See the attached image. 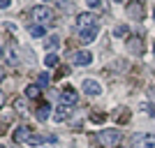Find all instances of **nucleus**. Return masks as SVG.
I'll use <instances>...</instances> for the list:
<instances>
[{
  "instance_id": "f257e3e1",
  "label": "nucleus",
  "mask_w": 155,
  "mask_h": 148,
  "mask_svg": "<svg viewBox=\"0 0 155 148\" xmlns=\"http://www.w3.org/2000/svg\"><path fill=\"white\" fill-rule=\"evenodd\" d=\"M123 134H120V130H100L97 132V141L102 148H116L120 143Z\"/></svg>"
},
{
  "instance_id": "f03ea898",
  "label": "nucleus",
  "mask_w": 155,
  "mask_h": 148,
  "mask_svg": "<svg viewBox=\"0 0 155 148\" xmlns=\"http://www.w3.org/2000/svg\"><path fill=\"white\" fill-rule=\"evenodd\" d=\"M30 16L37 21V23H51V21H53V12H51L46 5L32 7V9H30Z\"/></svg>"
},
{
  "instance_id": "7ed1b4c3",
  "label": "nucleus",
  "mask_w": 155,
  "mask_h": 148,
  "mask_svg": "<svg viewBox=\"0 0 155 148\" xmlns=\"http://www.w3.org/2000/svg\"><path fill=\"white\" fill-rule=\"evenodd\" d=\"M125 12H127V19H134V21H141L146 16V9L139 0H130L127 7H125Z\"/></svg>"
},
{
  "instance_id": "20e7f679",
  "label": "nucleus",
  "mask_w": 155,
  "mask_h": 148,
  "mask_svg": "<svg viewBox=\"0 0 155 148\" xmlns=\"http://www.w3.org/2000/svg\"><path fill=\"white\" fill-rule=\"evenodd\" d=\"M77 28H79V32L88 30V28H97V16H95V14H91V12L79 14V16H77Z\"/></svg>"
},
{
  "instance_id": "39448f33",
  "label": "nucleus",
  "mask_w": 155,
  "mask_h": 148,
  "mask_svg": "<svg viewBox=\"0 0 155 148\" xmlns=\"http://www.w3.org/2000/svg\"><path fill=\"white\" fill-rule=\"evenodd\" d=\"M132 148H155V134H134Z\"/></svg>"
},
{
  "instance_id": "423d86ee",
  "label": "nucleus",
  "mask_w": 155,
  "mask_h": 148,
  "mask_svg": "<svg viewBox=\"0 0 155 148\" xmlns=\"http://www.w3.org/2000/svg\"><path fill=\"white\" fill-rule=\"evenodd\" d=\"M60 100H63V104H67V107H72V104L79 102V93L72 86H65L63 90H60Z\"/></svg>"
},
{
  "instance_id": "0eeeda50",
  "label": "nucleus",
  "mask_w": 155,
  "mask_h": 148,
  "mask_svg": "<svg viewBox=\"0 0 155 148\" xmlns=\"http://www.w3.org/2000/svg\"><path fill=\"white\" fill-rule=\"evenodd\" d=\"M93 63V53L91 51H74L72 53V65H79V67H86V65Z\"/></svg>"
},
{
  "instance_id": "6e6552de",
  "label": "nucleus",
  "mask_w": 155,
  "mask_h": 148,
  "mask_svg": "<svg viewBox=\"0 0 155 148\" xmlns=\"http://www.w3.org/2000/svg\"><path fill=\"white\" fill-rule=\"evenodd\" d=\"M81 88H84V93L88 97H97L100 93H102V86H100V81H95V79H86Z\"/></svg>"
},
{
  "instance_id": "1a4fd4ad",
  "label": "nucleus",
  "mask_w": 155,
  "mask_h": 148,
  "mask_svg": "<svg viewBox=\"0 0 155 148\" xmlns=\"http://www.w3.org/2000/svg\"><path fill=\"white\" fill-rule=\"evenodd\" d=\"M32 139V130L26 127V125H19L14 130V141H30Z\"/></svg>"
},
{
  "instance_id": "9d476101",
  "label": "nucleus",
  "mask_w": 155,
  "mask_h": 148,
  "mask_svg": "<svg viewBox=\"0 0 155 148\" xmlns=\"http://www.w3.org/2000/svg\"><path fill=\"white\" fill-rule=\"evenodd\" d=\"M70 116H72V107L60 104L58 109H56V113H53V120H56V123H63V120H67Z\"/></svg>"
},
{
  "instance_id": "9b49d317",
  "label": "nucleus",
  "mask_w": 155,
  "mask_h": 148,
  "mask_svg": "<svg viewBox=\"0 0 155 148\" xmlns=\"http://www.w3.org/2000/svg\"><path fill=\"white\" fill-rule=\"evenodd\" d=\"M95 37H97V28H88V30H81V32H79V39H81L84 44L95 42Z\"/></svg>"
},
{
  "instance_id": "f8f14e48",
  "label": "nucleus",
  "mask_w": 155,
  "mask_h": 148,
  "mask_svg": "<svg viewBox=\"0 0 155 148\" xmlns=\"http://www.w3.org/2000/svg\"><path fill=\"white\" fill-rule=\"evenodd\" d=\"M39 95H42V88H39L37 84H30L26 88V100H37Z\"/></svg>"
},
{
  "instance_id": "ddd939ff",
  "label": "nucleus",
  "mask_w": 155,
  "mask_h": 148,
  "mask_svg": "<svg viewBox=\"0 0 155 148\" xmlns=\"http://www.w3.org/2000/svg\"><path fill=\"white\" fill-rule=\"evenodd\" d=\"M127 49L134 53H141V37H130L127 39Z\"/></svg>"
},
{
  "instance_id": "4468645a",
  "label": "nucleus",
  "mask_w": 155,
  "mask_h": 148,
  "mask_svg": "<svg viewBox=\"0 0 155 148\" xmlns=\"http://www.w3.org/2000/svg\"><path fill=\"white\" fill-rule=\"evenodd\" d=\"M28 32H30V37H44V26L32 23V26H28Z\"/></svg>"
},
{
  "instance_id": "2eb2a0df",
  "label": "nucleus",
  "mask_w": 155,
  "mask_h": 148,
  "mask_svg": "<svg viewBox=\"0 0 155 148\" xmlns=\"http://www.w3.org/2000/svg\"><path fill=\"white\" fill-rule=\"evenodd\" d=\"M49 111H51V109H49V104H42V107L37 109V120H39V123H44L46 118H49Z\"/></svg>"
},
{
  "instance_id": "dca6fc26",
  "label": "nucleus",
  "mask_w": 155,
  "mask_h": 148,
  "mask_svg": "<svg viewBox=\"0 0 155 148\" xmlns=\"http://www.w3.org/2000/svg\"><path fill=\"white\" fill-rule=\"evenodd\" d=\"M14 111H16V113H26V97L14 100Z\"/></svg>"
},
{
  "instance_id": "f3484780",
  "label": "nucleus",
  "mask_w": 155,
  "mask_h": 148,
  "mask_svg": "<svg viewBox=\"0 0 155 148\" xmlns=\"http://www.w3.org/2000/svg\"><path fill=\"white\" fill-rule=\"evenodd\" d=\"M44 65L46 67H56V65H58V56H56V53H49L44 58Z\"/></svg>"
},
{
  "instance_id": "a211bd4d",
  "label": "nucleus",
  "mask_w": 155,
  "mask_h": 148,
  "mask_svg": "<svg viewBox=\"0 0 155 148\" xmlns=\"http://www.w3.org/2000/svg\"><path fill=\"white\" fill-rule=\"evenodd\" d=\"M46 46H49V49H58V46H60V39H58V35H51V37L46 39Z\"/></svg>"
},
{
  "instance_id": "6ab92c4d",
  "label": "nucleus",
  "mask_w": 155,
  "mask_h": 148,
  "mask_svg": "<svg viewBox=\"0 0 155 148\" xmlns=\"http://www.w3.org/2000/svg\"><path fill=\"white\" fill-rule=\"evenodd\" d=\"M46 84H49V74H44V72H42V74H39V79H37V86L42 88V86H46Z\"/></svg>"
},
{
  "instance_id": "aec40b11",
  "label": "nucleus",
  "mask_w": 155,
  "mask_h": 148,
  "mask_svg": "<svg viewBox=\"0 0 155 148\" xmlns=\"http://www.w3.org/2000/svg\"><path fill=\"white\" fill-rule=\"evenodd\" d=\"M91 120H93V123H102L104 116H102V113H95V116H91Z\"/></svg>"
},
{
  "instance_id": "412c9836",
  "label": "nucleus",
  "mask_w": 155,
  "mask_h": 148,
  "mask_svg": "<svg viewBox=\"0 0 155 148\" xmlns=\"http://www.w3.org/2000/svg\"><path fill=\"white\" fill-rule=\"evenodd\" d=\"M86 5H88V7H93V9H95V7H100V0H86Z\"/></svg>"
},
{
  "instance_id": "4be33fe9",
  "label": "nucleus",
  "mask_w": 155,
  "mask_h": 148,
  "mask_svg": "<svg viewBox=\"0 0 155 148\" xmlns=\"http://www.w3.org/2000/svg\"><path fill=\"white\" fill-rule=\"evenodd\" d=\"M9 5H12V0H0V9H7Z\"/></svg>"
},
{
  "instance_id": "5701e85b",
  "label": "nucleus",
  "mask_w": 155,
  "mask_h": 148,
  "mask_svg": "<svg viewBox=\"0 0 155 148\" xmlns=\"http://www.w3.org/2000/svg\"><path fill=\"white\" fill-rule=\"evenodd\" d=\"M58 5L63 7V9H70V0H58Z\"/></svg>"
},
{
  "instance_id": "b1692460",
  "label": "nucleus",
  "mask_w": 155,
  "mask_h": 148,
  "mask_svg": "<svg viewBox=\"0 0 155 148\" xmlns=\"http://www.w3.org/2000/svg\"><path fill=\"white\" fill-rule=\"evenodd\" d=\"M9 63H19V56H16V51L9 53Z\"/></svg>"
},
{
  "instance_id": "393cba45",
  "label": "nucleus",
  "mask_w": 155,
  "mask_h": 148,
  "mask_svg": "<svg viewBox=\"0 0 155 148\" xmlns=\"http://www.w3.org/2000/svg\"><path fill=\"white\" fill-rule=\"evenodd\" d=\"M2 79H5V70L0 67V84H2Z\"/></svg>"
},
{
  "instance_id": "a878e982",
  "label": "nucleus",
  "mask_w": 155,
  "mask_h": 148,
  "mask_svg": "<svg viewBox=\"0 0 155 148\" xmlns=\"http://www.w3.org/2000/svg\"><path fill=\"white\" fill-rule=\"evenodd\" d=\"M2 102H5V95H2V93H0V107H2Z\"/></svg>"
},
{
  "instance_id": "bb28decb",
  "label": "nucleus",
  "mask_w": 155,
  "mask_h": 148,
  "mask_svg": "<svg viewBox=\"0 0 155 148\" xmlns=\"http://www.w3.org/2000/svg\"><path fill=\"white\" fill-rule=\"evenodd\" d=\"M150 100H153V102H155V90H150Z\"/></svg>"
},
{
  "instance_id": "cd10ccee",
  "label": "nucleus",
  "mask_w": 155,
  "mask_h": 148,
  "mask_svg": "<svg viewBox=\"0 0 155 148\" xmlns=\"http://www.w3.org/2000/svg\"><path fill=\"white\" fill-rule=\"evenodd\" d=\"M0 56H2V46H0Z\"/></svg>"
}]
</instances>
